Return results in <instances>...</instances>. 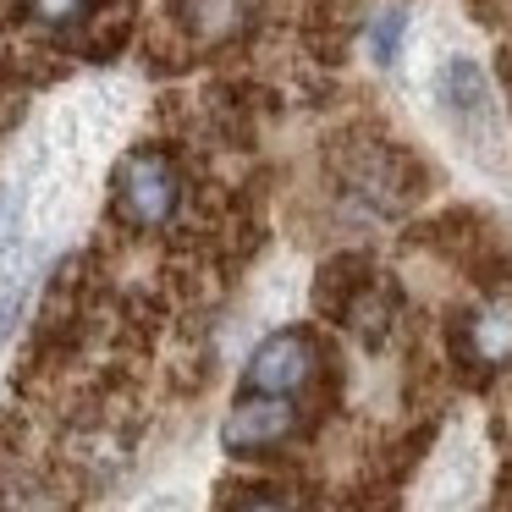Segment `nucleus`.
<instances>
[{
  "mask_svg": "<svg viewBox=\"0 0 512 512\" xmlns=\"http://www.w3.org/2000/svg\"><path fill=\"white\" fill-rule=\"evenodd\" d=\"M402 39H408V12H402V6H380L375 23H369V61H375L380 72H391L402 56Z\"/></svg>",
  "mask_w": 512,
  "mask_h": 512,
  "instance_id": "obj_6",
  "label": "nucleus"
},
{
  "mask_svg": "<svg viewBox=\"0 0 512 512\" xmlns=\"http://www.w3.org/2000/svg\"><path fill=\"white\" fill-rule=\"evenodd\" d=\"M468 347L479 364H507L512 358V298L479 303V314L468 320Z\"/></svg>",
  "mask_w": 512,
  "mask_h": 512,
  "instance_id": "obj_5",
  "label": "nucleus"
},
{
  "mask_svg": "<svg viewBox=\"0 0 512 512\" xmlns=\"http://www.w3.org/2000/svg\"><path fill=\"white\" fill-rule=\"evenodd\" d=\"M237 512H292V507H287V501H276V496H248Z\"/></svg>",
  "mask_w": 512,
  "mask_h": 512,
  "instance_id": "obj_9",
  "label": "nucleus"
},
{
  "mask_svg": "<svg viewBox=\"0 0 512 512\" xmlns=\"http://www.w3.org/2000/svg\"><path fill=\"white\" fill-rule=\"evenodd\" d=\"M182 199V177L160 149H138L122 160V177H116V204L133 226H166L177 215Z\"/></svg>",
  "mask_w": 512,
  "mask_h": 512,
  "instance_id": "obj_1",
  "label": "nucleus"
},
{
  "mask_svg": "<svg viewBox=\"0 0 512 512\" xmlns=\"http://www.w3.org/2000/svg\"><path fill=\"white\" fill-rule=\"evenodd\" d=\"M292 424H298L292 397H265V391H248V397L226 413L221 446H226V452H270V446H281L292 435Z\"/></svg>",
  "mask_w": 512,
  "mask_h": 512,
  "instance_id": "obj_3",
  "label": "nucleus"
},
{
  "mask_svg": "<svg viewBox=\"0 0 512 512\" xmlns=\"http://www.w3.org/2000/svg\"><path fill=\"white\" fill-rule=\"evenodd\" d=\"M17 314H23V292H0V342L12 336V325H17Z\"/></svg>",
  "mask_w": 512,
  "mask_h": 512,
  "instance_id": "obj_8",
  "label": "nucleus"
},
{
  "mask_svg": "<svg viewBox=\"0 0 512 512\" xmlns=\"http://www.w3.org/2000/svg\"><path fill=\"white\" fill-rule=\"evenodd\" d=\"M314 380V342L303 331H276L254 347L243 369V386L248 391H265V397H292Z\"/></svg>",
  "mask_w": 512,
  "mask_h": 512,
  "instance_id": "obj_2",
  "label": "nucleus"
},
{
  "mask_svg": "<svg viewBox=\"0 0 512 512\" xmlns=\"http://www.w3.org/2000/svg\"><path fill=\"white\" fill-rule=\"evenodd\" d=\"M441 105L457 116V122H490V89H485V72L474 67L468 56H452L441 67Z\"/></svg>",
  "mask_w": 512,
  "mask_h": 512,
  "instance_id": "obj_4",
  "label": "nucleus"
},
{
  "mask_svg": "<svg viewBox=\"0 0 512 512\" xmlns=\"http://www.w3.org/2000/svg\"><path fill=\"white\" fill-rule=\"evenodd\" d=\"M28 12L45 28H78L83 17L94 12V0H28Z\"/></svg>",
  "mask_w": 512,
  "mask_h": 512,
  "instance_id": "obj_7",
  "label": "nucleus"
}]
</instances>
